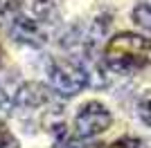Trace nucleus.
Listing matches in <instances>:
<instances>
[{
	"label": "nucleus",
	"instance_id": "ddd939ff",
	"mask_svg": "<svg viewBox=\"0 0 151 148\" xmlns=\"http://www.w3.org/2000/svg\"><path fill=\"white\" fill-rule=\"evenodd\" d=\"M0 58H2V47H0Z\"/></svg>",
	"mask_w": 151,
	"mask_h": 148
},
{
	"label": "nucleus",
	"instance_id": "6e6552de",
	"mask_svg": "<svg viewBox=\"0 0 151 148\" xmlns=\"http://www.w3.org/2000/svg\"><path fill=\"white\" fill-rule=\"evenodd\" d=\"M138 117L145 126L151 128V90H147V92L138 99Z\"/></svg>",
	"mask_w": 151,
	"mask_h": 148
},
{
	"label": "nucleus",
	"instance_id": "39448f33",
	"mask_svg": "<svg viewBox=\"0 0 151 148\" xmlns=\"http://www.w3.org/2000/svg\"><path fill=\"white\" fill-rule=\"evenodd\" d=\"M52 101V92L50 88L43 85V83H38V81H27L23 85L18 88V92H16V103L20 108H27V110H36L41 105L50 103Z\"/></svg>",
	"mask_w": 151,
	"mask_h": 148
},
{
	"label": "nucleus",
	"instance_id": "f257e3e1",
	"mask_svg": "<svg viewBox=\"0 0 151 148\" xmlns=\"http://www.w3.org/2000/svg\"><path fill=\"white\" fill-rule=\"evenodd\" d=\"M151 63V38L133 31L115 34L106 45V65L115 72H138Z\"/></svg>",
	"mask_w": 151,
	"mask_h": 148
},
{
	"label": "nucleus",
	"instance_id": "423d86ee",
	"mask_svg": "<svg viewBox=\"0 0 151 148\" xmlns=\"http://www.w3.org/2000/svg\"><path fill=\"white\" fill-rule=\"evenodd\" d=\"M23 9V0H0V25L16 23Z\"/></svg>",
	"mask_w": 151,
	"mask_h": 148
},
{
	"label": "nucleus",
	"instance_id": "7ed1b4c3",
	"mask_svg": "<svg viewBox=\"0 0 151 148\" xmlns=\"http://www.w3.org/2000/svg\"><path fill=\"white\" fill-rule=\"evenodd\" d=\"M113 117L104 103L99 101H88V103L81 105V110L77 112L75 117V130L79 137H95V135H101L104 130H108Z\"/></svg>",
	"mask_w": 151,
	"mask_h": 148
},
{
	"label": "nucleus",
	"instance_id": "f03ea898",
	"mask_svg": "<svg viewBox=\"0 0 151 148\" xmlns=\"http://www.w3.org/2000/svg\"><path fill=\"white\" fill-rule=\"evenodd\" d=\"M47 76H50L52 90L61 97H75L88 85L86 70L79 63L68 61V58H57L47 70Z\"/></svg>",
	"mask_w": 151,
	"mask_h": 148
},
{
	"label": "nucleus",
	"instance_id": "9d476101",
	"mask_svg": "<svg viewBox=\"0 0 151 148\" xmlns=\"http://www.w3.org/2000/svg\"><path fill=\"white\" fill-rule=\"evenodd\" d=\"M54 148H79V146H77V142L72 139V137L65 135L63 126H59V137H57V144H54Z\"/></svg>",
	"mask_w": 151,
	"mask_h": 148
},
{
	"label": "nucleus",
	"instance_id": "0eeeda50",
	"mask_svg": "<svg viewBox=\"0 0 151 148\" xmlns=\"http://www.w3.org/2000/svg\"><path fill=\"white\" fill-rule=\"evenodd\" d=\"M131 20L138 25V27L151 31V5L149 2H140V5L131 11Z\"/></svg>",
	"mask_w": 151,
	"mask_h": 148
},
{
	"label": "nucleus",
	"instance_id": "9b49d317",
	"mask_svg": "<svg viewBox=\"0 0 151 148\" xmlns=\"http://www.w3.org/2000/svg\"><path fill=\"white\" fill-rule=\"evenodd\" d=\"M140 139H133V137H124V139H117L115 144H111L108 148H140Z\"/></svg>",
	"mask_w": 151,
	"mask_h": 148
},
{
	"label": "nucleus",
	"instance_id": "1a4fd4ad",
	"mask_svg": "<svg viewBox=\"0 0 151 148\" xmlns=\"http://www.w3.org/2000/svg\"><path fill=\"white\" fill-rule=\"evenodd\" d=\"M0 148H20L18 139L9 132V128L5 123H0Z\"/></svg>",
	"mask_w": 151,
	"mask_h": 148
},
{
	"label": "nucleus",
	"instance_id": "20e7f679",
	"mask_svg": "<svg viewBox=\"0 0 151 148\" xmlns=\"http://www.w3.org/2000/svg\"><path fill=\"white\" fill-rule=\"evenodd\" d=\"M12 36L14 41H18L23 45L29 47H43L50 38V31L45 27L43 20H34V18H18L12 27Z\"/></svg>",
	"mask_w": 151,
	"mask_h": 148
},
{
	"label": "nucleus",
	"instance_id": "f8f14e48",
	"mask_svg": "<svg viewBox=\"0 0 151 148\" xmlns=\"http://www.w3.org/2000/svg\"><path fill=\"white\" fill-rule=\"evenodd\" d=\"M9 110H12V103H9L7 94L0 90V115H2V117H7V115H9Z\"/></svg>",
	"mask_w": 151,
	"mask_h": 148
}]
</instances>
